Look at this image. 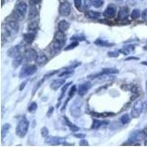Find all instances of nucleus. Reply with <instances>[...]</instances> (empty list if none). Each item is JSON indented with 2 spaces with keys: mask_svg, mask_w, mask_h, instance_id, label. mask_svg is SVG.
Listing matches in <instances>:
<instances>
[{
  "mask_svg": "<svg viewBox=\"0 0 147 147\" xmlns=\"http://www.w3.org/2000/svg\"><path fill=\"white\" fill-rule=\"evenodd\" d=\"M27 11V5L24 1L22 0H18L17 1L16 4L15 5L13 13V16L16 19L22 20L24 18Z\"/></svg>",
  "mask_w": 147,
  "mask_h": 147,
  "instance_id": "obj_1",
  "label": "nucleus"
},
{
  "mask_svg": "<svg viewBox=\"0 0 147 147\" xmlns=\"http://www.w3.org/2000/svg\"><path fill=\"white\" fill-rule=\"evenodd\" d=\"M66 41V35L63 32L59 30L55 35L53 42H52V49L55 51H59L63 47Z\"/></svg>",
  "mask_w": 147,
  "mask_h": 147,
  "instance_id": "obj_2",
  "label": "nucleus"
},
{
  "mask_svg": "<svg viewBox=\"0 0 147 147\" xmlns=\"http://www.w3.org/2000/svg\"><path fill=\"white\" fill-rule=\"evenodd\" d=\"M30 124L25 117H23L19 120L16 128V133L19 138H24L27 135Z\"/></svg>",
  "mask_w": 147,
  "mask_h": 147,
  "instance_id": "obj_3",
  "label": "nucleus"
},
{
  "mask_svg": "<svg viewBox=\"0 0 147 147\" xmlns=\"http://www.w3.org/2000/svg\"><path fill=\"white\" fill-rule=\"evenodd\" d=\"M37 70H38V69H37L36 65H31V64L24 65L21 69L20 73H19V77L21 79H24L33 75L37 71Z\"/></svg>",
  "mask_w": 147,
  "mask_h": 147,
  "instance_id": "obj_4",
  "label": "nucleus"
},
{
  "mask_svg": "<svg viewBox=\"0 0 147 147\" xmlns=\"http://www.w3.org/2000/svg\"><path fill=\"white\" fill-rule=\"evenodd\" d=\"M82 102L80 99H77L74 101L70 107V113L73 117L78 118L82 113Z\"/></svg>",
  "mask_w": 147,
  "mask_h": 147,
  "instance_id": "obj_5",
  "label": "nucleus"
},
{
  "mask_svg": "<svg viewBox=\"0 0 147 147\" xmlns=\"http://www.w3.org/2000/svg\"><path fill=\"white\" fill-rule=\"evenodd\" d=\"M45 143L47 144H50V145H69L70 144L66 143L65 138H61V137H56V136H49L47 137L45 140Z\"/></svg>",
  "mask_w": 147,
  "mask_h": 147,
  "instance_id": "obj_6",
  "label": "nucleus"
},
{
  "mask_svg": "<svg viewBox=\"0 0 147 147\" xmlns=\"http://www.w3.org/2000/svg\"><path fill=\"white\" fill-rule=\"evenodd\" d=\"M144 110V102L142 100H138L134 104L131 110V115L132 118L137 119L142 113Z\"/></svg>",
  "mask_w": 147,
  "mask_h": 147,
  "instance_id": "obj_7",
  "label": "nucleus"
},
{
  "mask_svg": "<svg viewBox=\"0 0 147 147\" xmlns=\"http://www.w3.org/2000/svg\"><path fill=\"white\" fill-rule=\"evenodd\" d=\"M71 11V5L69 2H63L60 4L59 13L62 16H69Z\"/></svg>",
  "mask_w": 147,
  "mask_h": 147,
  "instance_id": "obj_8",
  "label": "nucleus"
},
{
  "mask_svg": "<svg viewBox=\"0 0 147 147\" xmlns=\"http://www.w3.org/2000/svg\"><path fill=\"white\" fill-rule=\"evenodd\" d=\"M38 53L36 51L33 49H28L24 52V57L27 62H32V61H35L36 60L37 57H38Z\"/></svg>",
  "mask_w": 147,
  "mask_h": 147,
  "instance_id": "obj_9",
  "label": "nucleus"
},
{
  "mask_svg": "<svg viewBox=\"0 0 147 147\" xmlns=\"http://www.w3.org/2000/svg\"><path fill=\"white\" fill-rule=\"evenodd\" d=\"M22 52V46L16 45L9 49L8 51H7V55H8L10 57L16 58V57L21 56Z\"/></svg>",
  "mask_w": 147,
  "mask_h": 147,
  "instance_id": "obj_10",
  "label": "nucleus"
},
{
  "mask_svg": "<svg viewBox=\"0 0 147 147\" xmlns=\"http://www.w3.org/2000/svg\"><path fill=\"white\" fill-rule=\"evenodd\" d=\"M92 84L90 82H84L83 84H82V85L79 86L77 94H78L79 96H84L88 92V90H90Z\"/></svg>",
  "mask_w": 147,
  "mask_h": 147,
  "instance_id": "obj_11",
  "label": "nucleus"
},
{
  "mask_svg": "<svg viewBox=\"0 0 147 147\" xmlns=\"http://www.w3.org/2000/svg\"><path fill=\"white\" fill-rule=\"evenodd\" d=\"M116 13V8L113 5H110L103 13V16L106 18H113Z\"/></svg>",
  "mask_w": 147,
  "mask_h": 147,
  "instance_id": "obj_12",
  "label": "nucleus"
},
{
  "mask_svg": "<svg viewBox=\"0 0 147 147\" xmlns=\"http://www.w3.org/2000/svg\"><path fill=\"white\" fill-rule=\"evenodd\" d=\"M129 16V9L127 7H121L118 14V19L119 21H125Z\"/></svg>",
  "mask_w": 147,
  "mask_h": 147,
  "instance_id": "obj_13",
  "label": "nucleus"
},
{
  "mask_svg": "<svg viewBox=\"0 0 147 147\" xmlns=\"http://www.w3.org/2000/svg\"><path fill=\"white\" fill-rule=\"evenodd\" d=\"M143 138V132L140 131H136V132H132L129 138L128 141L130 144H134L135 142H137L138 140H141Z\"/></svg>",
  "mask_w": 147,
  "mask_h": 147,
  "instance_id": "obj_14",
  "label": "nucleus"
},
{
  "mask_svg": "<svg viewBox=\"0 0 147 147\" xmlns=\"http://www.w3.org/2000/svg\"><path fill=\"white\" fill-rule=\"evenodd\" d=\"M107 124H108V121H100L99 119H94L91 125V129H97L100 128L101 127L105 126Z\"/></svg>",
  "mask_w": 147,
  "mask_h": 147,
  "instance_id": "obj_15",
  "label": "nucleus"
},
{
  "mask_svg": "<svg viewBox=\"0 0 147 147\" xmlns=\"http://www.w3.org/2000/svg\"><path fill=\"white\" fill-rule=\"evenodd\" d=\"M65 80H63V79H59V80H55L53 82L51 83L50 87L51 88L53 89L54 90H57V89H59V88H60L65 83Z\"/></svg>",
  "mask_w": 147,
  "mask_h": 147,
  "instance_id": "obj_16",
  "label": "nucleus"
},
{
  "mask_svg": "<svg viewBox=\"0 0 147 147\" xmlns=\"http://www.w3.org/2000/svg\"><path fill=\"white\" fill-rule=\"evenodd\" d=\"M23 38L26 43H27V44H32V42L34 41V40H35V32H28L27 33L24 34Z\"/></svg>",
  "mask_w": 147,
  "mask_h": 147,
  "instance_id": "obj_17",
  "label": "nucleus"
},
{
  "mask_svg": "<svg viewBox=\"0 0 147 147\" xmlns=\"http://www.w3.org/2000/svg\"><path fill=\"white\" fill-rule=\"evenodd\" d=\"M94 44L96 46H99V47H113L114 44L110 43L107 40H102V38H98L94 41Z\"/></svg>",
  "mask_w": 147,
  "mask_h": 147,
  "instance_id": "obj_18",
  "label": "nucleus"
},
{
  "mask_svg": "<svg viewBox=\"0 0 147 147\" xmlns=\"http://www.w3.org/2000/svg\"><path fill=\"white\" fill-rule=\"evenodd\" d=\"M77 92V87H76V85H72L71 88H70V90H69V98L67 99L66 102H65V104H64V105L63 106L62 109H61V110H64V109L65 108V107H66L67 104H68V102H69V101L70 100V99H71L72 97L74 96V95L75 94V93Z\"/></svg>",
  "mask_w": 147,
  "mask_h": 147,
  "instance_id": "obj_19",
  "label": "nucleus"
},
{
  "mask_svg": "<svg viewBox=\"0 0 147 147\" xmlns=\"http://www.w3.org/2000/svg\"><path fill=\"white\" fill-rule=\"evenodd\" d=\"M70 24L65 20H61L58 23V30L61 32H65L69 29Z\"/></svg>",
  "mask_w": 147,
  "mask_h": 147,
  "instance_id": "obj_20",
  "label": "nucleus"
},
{
  "mask_svg": "<svg viewBox=\"0 0 147 147\" xmlns=\"http://www.w3.org/2000/svg\"><path fill=\"white\" fill-rule=\"evenodd\" d=\"M35 61H36L38 65H39L40 66H43V65H44L47 63L48 58H47V57L44 54H40V55L38 56Z\"/></svg>",
  "mask_w": 147,
  "mask_h": 147,
  "instance_id": "obj_21",
  "label": "nucleus"
},
{
  "mask_svg": "<svg viewBox=\"0 0 147 147\" xmlns=\"http://www.w3.org/2000/svg\"><path fill=\"white\" fill-rule=\"evenodd\" d=\"M101 13L99 12L94 11V10H88L85 13V16L90 19H97L100 17Z\"/></svg>",
  "mask_w": 147,
  "mask_h": 147,
  "instance_id": "obj_22",
  "label": "nucleus"
},
{
  "mask_svg": "<svg viewBox=\"0 0 147 147\" xmlns=\"http://www.w3.org/2000/svg\"><path fill=\"white\" fill-rule=\"evenodd\" d=\"M64 120H65V124H66V125L69 127V128L70 129L71 131H72L73 132H78V131L80 130V128H79L76 124L71 123V122L69 120V119L67 117H65V116H64Z\"/></svg>",
  "mask_w": 147,
  "mask_h": 147,
  "instance_id": "obj_23",
  "label": "nucleus"
},
{
  "mask_svg": "<svg viewBox=\"0 0 147 147\" xmlns=\"http://www.w3.org/2000/svg\"><path fill=\"white\" fill-rule=\"evenodd\" d=\"M38 29V22H35V21L29 24L28 27H27L29 32H35V33H36Z\"/></svg>",
  "mask_w": 147,
  "mask_h": 147,
  "instance_id": "obj_24",
  "label": "nucleus"
},
{
  "mask_svg": "<svg viewBox=\"0 0 147 147\" xmlns=\"http://www.w3.org/2000/svg\"><path fill=\"white\" fill-rule=\"evenodd\" d=\"M38 14V12L35 5H31V7L30 9V11H29V18L32 19V18H35Z\"/></svg>",
  "mask_w": 147,
  "mask_h": 147,
  "instance_id": "obj_25",
  "label": "nucleus"
},
{
  "mask_svg": "<svg viewBox=\"0 0 147 147\" xmlns=\"http://www.w3.org/2000/svg\"><path fill=\"white\" fill-rule=\"evenodd\" d=\"M134 49H135V47H134L133 45H132V44H129V45L124 47V49H120V50H119V52L127 55H128L129 53H131L132 52H133Z\"/></svg>",
  "mask_w": 147,
  "mask_h": 147,
  "instance_id": "obj_26",
  "label": "nucleus"
},
{
  "mask_svg": "<svg viewBox=\"0 0 147 147\" xmlns=\"http://www.w3.org/2000/svg\"><path fill=\"white\" fill-rule=\"evenodd\" d=\"M102 72L103 75L104 74H119V71L114 68H107V69H104Z\"/></svg>",
  "mask_w": 147,
  "mask_h": 147,
  "instance_id": "obj_27",
  "label": "nucleus"
},
{
  "mask_svg": "<svg viewBox=\"0 0 147 147\" xmlns=\"http://www.w3.org/2000/svg\"><path fill=\"white\" fill-rule=\"evenodd\" d=\"M22 60H23V57L21 55L19 57H16V58H14V60L13 61L12 65H13V66L14 68H17V67L19 66V65L22 64Z\"/></svg>",
  "mask_w": 147,
  "mask_h": 147,
  "instance_id": "obj_28",
  "label": "nucleus"
},
{
  "mask_svg": "<svg viewBox=\"0 0 147 147\" xmlns=\"http://www.w3.org/2000/svg\"><path fill=\"white\" fill-rule=\"evenodd\" d=\"M120 121H121V122L122 123V124H124V125L128 124L129 122L130 121V118H129V114L126 113V114H124V115H122L120 119Z\"/></svg>",
  "mask_w": 147,
  "mask_h": 147,
  "instance_id": "obj_29",
  "label": "nucleus"
},
{
  "mask_svg": "<svg viewBox=\"0 0 147 147\" xmlns=\"http://www.w3.org/2000/svg\"><path fill=\"white\" fill-rule=\"evenodd\" d=\"M140 16V11L138 9H134L131 13V18L133 20H136Z\"/></svg>",
  "mask_w": 147,
  "mask_h": 147,
  "instance_id": "obj_30",
  "label": "nucleus"
},
{
  "mask_svg": "<svg viewBox=\"0 0 147 147\" xmlns=\"http://www.w3.org/2000/svg\"><path fill=\"white\" fill-rule=\"evenodd\" d=\"M10 128V125L9 124H5V125L2 126V132H1V135H2V138H3L5 137V136L8 132L9 129Z\"/></svg>",
  "mask_w": 147,
  "mask_h": 147,
  "instance_id": "obj_31",
  "label": "nucleus"
},
{
  "mask_svg": "<svg viewBox=\"0 0 147 147\" xmlns=\"http://www.w3.org/2000/svg\"><path fill=\"white\" fill-rule=\"evenodd\" d=\"M79 45V41H77V40H74L69 45L67 46L65 48V51H69V50H72L74 48H76L77 47H78Z\"/></svg>",
  "mask_w": 147,
  "mask_h": 147,
  "instance_id": "obj_32",
  "label": "nucleus"
},
{
  "mask_svg": "<svg viewBox=\"0 0 147 147\" xmlns=\"http://www.w3.org/2000/svg\"><path fill=\"white\" fill-rule=\"evenodd\" d=\"M71 82H69V83L65 84V86H63V88H62V91H61V95H60V98H59V99H58L59 102H60V101L62 100V99H63V98L64 96H65V92H66L67 89H68V88H69V86L71 85Z\"/></svg>",
  "mask_w": 147,
  "mask_h": 147,
  "instance_id": "obj_33",
  "label": "nucleus"
},
{
  "mask_svg": "<svg viewBox=\"0 0 147 147\" xmlns=\"http://www.w3.org/2000/svg\"><path fill=\"white\" fill-rule=\"evenodd\" d=\"M71 40H77V41H83L85 40V37L82 35H75L71 38Z\"/></svg>",
  "mask_w": 147,
  "mask_h": 147,
  "instance_id": "obj_34",
  "label": "nucleus"
},
{
  "mask_svg": "<svg viewBox=\"0 0 147 147\" xmlns=\"http://www.w3.org/2000/svg\"><path fill=\"white\" fill-rule=\"evenodd\" d=\"M37 108H38V105H37L36 102H32L29 105L28 111L30 113H33L37 110Z\"/></svg>",
  "mask_w": 147,
  "mask_h": 147,
  "instance_id": "obj_35",
  "label": "nucleus"
},
{
  "mask_svg": "<svg viewBox=\"0 0 147 147\" xmlns=\"http://www.w3.org/2000/svg\"><path fill=\"white\" fill-rule=\"evenodd\" d=\"M44 81V79H43L42 80H40L38 82V83L36 84V85H35V86L33 88V89H32V95H34V94L36 93V91L38 90V89L40 87V85L43 84Z\"/></svg>",
  "mask_w": 147,
  "mask_h": 147,
  "instance_id": "obj_36",
  "label": "nucleus"
},
{
  "mask_svg": "<svg viewBox=\"0 0 147 147\" xmlns=\"http://www.w3.org/2000/svg\"><path fill=\"white\" fill-rule=\"evenodd\" d=\"M104 2L102 0H94V2H93V5H94V7L98 8V7H102V5H103Z\"/></svg>",
  "mask_w": 147,
  "mask_h": 147,
  "instance_id": "obj_37",
  "label": "nucleus"
},
{
  "mask_svg": "<svg viewBox=\"0 0 147 147\" xmlns=\"http://www.w3.org/2000/svg\"><path fill=\"white\" fill-rule=\"evenodd\" d=\"M74 73V71L72 69H67L66 71H63V73H61L60 74H59L58 77H64V76H68L70 75V74H72Z\"/></svg>",
  "mask_w": 147,
  "mask_h": 147,
  "instance_id": "obj_38",
  "label": "nucleus"
},
{
  "mask_svg": "<svg viewBox=\"0 0 147 147\" xmlns=\"http://www.w3.org/2000/svg\"><path fill=\"white\" fill-rule=\"evenodd\" d=\"M93 0H85V2H84V7H85L86 9L90 8V6L93 5Z\"/></svg>",
  "mask_w": 147,
  "mask_h": 147,
  "instance_id": "obj_39",
  "label": "nucleus"
},
{
  "mask_svg": "<svg viewBox=\"0 0 147 147\" xmlns=\"http://www.w3.org/2000/svg\"><path fill=\"white\" fill-rule=\"evenodd\" d=\"M41 136L44 138H47L49 135V129L46 127H44L41 129Z\"/></svg>",
  "mask_w": 147,
  "mask_h": 147,
  "instance_id": "obj_40",
  "label": "nucleus"
},
{
  "mask_svg": "<svg viewBox=\"0 0 147 147\" xmlns=\"http://www.w3.org/2000/svg\"><path fill=\"white\" fill-rule=\"evenodd\" d=\"M74 5L77 9L80 10L81 7H82V0H74Z\"/></svg>",
  "mask_w": 147,
  "mask_h": 147,
  "instance_id": "obj_41",
  "label": "nucleus"
},
{
  "mask_svg": "<svg viewBox=\"0 0 147 147\" xmlns=\"http://www.w3.org/2000/svg\"><path fill=\"white\" fill-rule=\"evenodd\" d=\"M108 55L110 57H119V52H108Z\"/></svg>",
  "mask_w": 147,
  "mask_h": 147,
  "instance_id": "obj_42",
  "label": "nucleus"
},
{
  "mask_svg": "<svg viewBox=\"0 0 147 147\" xmlns=\"http://www.w3.org/2000/svg\"><path fill=\"white\" fill-rule=\"evenodd\" d=\"M74 136L76 138H77L83 139L86 137V135H85V134H82V133H77V134H74Z\"/></svg>",
  "mask_w": 147,
  "mask_h": 147,
  "instance_id": "obj_43",
  "label": "nucleus"
},
{
  "mask_svg": "<svg viewBox=\"0 0 147 147\" xmlns=\"http://www.w3.org/2000/svg\"><path fill=\"white\" fill-rule=\"evenodd\" d=\"M80 146H89L88 142L87 140H85V139H82L80 141Z\"/></svg>",
  "mask_w": 147,
  "mask_h": 147,
  "instance_id": "obj_44",
  "label": "nucleus"
},
{
  "mask_svg": "<svg viewBox=\"0 0 147 147\" xmlns=\"http://www.w3.org/2000/svg\"><path fill=\"white\" fill-rule=\"evenodd\" d=\"M54 112V107H50L49 109L48 112H47V115H48V117H50L51 115H52Z\"/></svg>",
  "mask_w": 147,
  "mask_h": 147,
  "instance_id": "obj_45",
  "label": "nucleus"
},
{
  "mask_svg": "<svg viewBox=\"0 0 147 147\" xmlns=\"http://www.w3.org/2000/svg\"><path fill=\"white\" fill-rule=\"evenodd\" d=\"M40 1L41 0H30V4H31V5H37V4L40 3Z\"/></svg>",
  "mask_w": 147,
  "mask_h": 147,
  "instance_id": "obj_46",
  "label": "nucleus"
},
{
  "mask_svg": "<svg viewBox=\"0 0 147 147\" xmlns=\"http://www.w3.org/2000/svg\"><path fill=\"white\" fill-rule=\"evenodd\" d=\"M141 16L144 19H146L147 18V9H145L144 11L142 12V13H141Z\"/></svg>",
  "mask_w": 147,
  "mask_h": 147,
  "instance_id": "obj_47",
  "label": "nucleus"
},
{
  "mask_svg": "<svg viewBox=\"0 0 147 147\" xmlns=\"http://www.w3.org/2000/svg\"><path fill=\"white\" fill-rule=\"evenodd\" d=\"M139 60L138 57H129L125 59V60Z\"/></svg>",
  "mask_w": 147,
  "mask_h": 147,
  "instance_id": "obj_48",
  "label": "nucleus"
},
{
  "mask_svg": "<svg viewBox=\"0 0 147 147\" xmlns=\"http://www.w3.org/2000/svg\"><path fill=\"white\" fill-rule=\"evenodd\" d=\"M26 84H27V82H24L23 83L21 84V86H20V88H19V90H23V89L24 88H25Z\"/></svg>",
  "mask_w": 147,
  "mask_h": 147,
  "instance_id": "obj_49",
  "label": "nucleus"
},
{
  "mask_svg": "<svg viewBox=\"0 0 147 147\" xmlns=\"http://www.w3.org/2000/svg\"><path fill=\"white\" fill-rule=\"evenodd\" d=\"M141 64H143V65H146L147 66V61H143V62H141Z\"/></svg>",
  "mask_w": 147,
  "mask_h": 147,
  "instance_id": "obj_50",
  "label": "nucleus"
},
{
  "mask_svg": "<svg viewBox=\"0 0 147 147\" xmlns=\"http://www.w3.org/2000/svg\"><path fill=\"white\" fill-rule=\"evenodd\" d=\"M146 93H147V82H146Z\"/></svg>",
  "mask_w": 147,
  "mask_h": 147,
  "instance_id": "obj_51",
  "label": "nucleus"
},
{
  "mask_svg": "<svg viewBox=\"0 0 147 147\" xmlns=\"http://www.w3.org/2000/svg\"><path fill=\"white\" fill-rule=\"evenodd\" d=\"M117 2H121V1H123V0H116Z\"/></svg>",
  "mask_w": 147,
  "mask_h": 147,
  "instance_id": "obj_52",
  "label": "nucleus"
},
{
  "mask_svg": "<svg viewBox=\"0 0 147 147\" xmlns=\"http://www.w3.org/2000/svg\"><path fill=\"white\" fill-rule=\"evenodd\" d=\"M146 145H147V138H146Z\"/></svg>",
  "mask_w": 147,
  "mask_h": 147,
  "instance_id": "obj_53",
  "label": "nucleus"
}]
</instances>
